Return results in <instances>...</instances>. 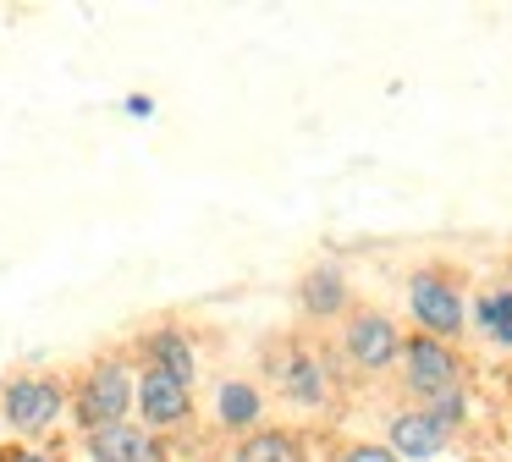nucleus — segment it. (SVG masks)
I'll use <instances>...</instances> for the list:
<instances>
[{
	"instance_id": "dca6fc26",
	"label": "nucleus",
	"mask_w": 512,
	"mask_h": 462,
	"mask_svg": "<svg viewBox=\"0 0 512 462\" xmlns=\"http://www.w3.org/2000/svg\"><path fill=\"white\" fill-rule=\"evenodd\" d=\"M331 462H397V457H391L386 440H347Z\"/></svg>"
},
{
	"instance_id": "a211bd4d",
	"label": "nucleus",
	"mask_w": 512,
	"mask_h": 462,
	"mask_svg": "<svg viewBox=\"0 0 512 462\" xmlns=\"http://www.w3.org/2000/svg\"><path fill=\"white\" fill-rule=\"evenodd\" d=\"M122 110H127L133 121H149V116H155V99H149V94H127Z\"/></svg>"
},
{
	"instance_id": "f03ea898",
	"label": "nucleus",
	"mask_w": 512,
	"mask_h": 462,
	"mask_svg": "<svg viewBox=\"0 0 512 462\" xmlns=\"http://www.w3.org/2000/svg\"><path fill=\"white\" fill-rule=\"evenodd\" d=\"M408 314L424 336L435 341H457L468 330V303H463V286L446 264H419L408 275Z\"/></svg>"
},
{
	"instance_id": "9b49d317",
	"label": "nucleus",
	"mask_w": 512,
	"mask_h": 462,
	"mask_svg": "<svg viewBox=\"0 0 512 462\" xmlns=\"http://www.w3.org/2000/svg\"><path fill=\"white\" fill-rule=\"evenodd\" d=\"M144 363L149 369H166L171 380H182V385H193V374H199V352H193V341H188L182 325L149 330L144 336Z\"/></svg>"
},
{
	"instance_id": "2eb2a0df",
	"label": "nucleus",
	"mask_w": 512,
	"mask_h": 462,
	"mask_svg": "<svg viewBox=\"0 0 512 462\" xmlns=\"http://www.w3.org/2000/svg\"><path fill=\"white\" fill-rule=\"evenodd\" d=\"M424 413H430L446 435H457V429L468 424V396L463 391H446V396H435V402H424Z\"/></svg>"
},
{
	"instance_id": "423d86ee",
	"label": "nucleus",
	"mask_w": 512,
	"mask_h": 462,
	"mask_svg": "<svg viewBox=\"0 0 512 462\" xmlns=\"http://www.w3.org/2000/svg\"><path fill=\"white\" fill-rule=\"evenodd\" d=\"M342 352H347V363H353V369L386 374L391 363L402 358V330H397V319L380 314V308H347Z\"/></svg>"
},
{
	"instance_id": "20e7f679",
	"label": "nucleus",
	"mask_w": 512,
	"mask_h": 462,
	"mask_svg": "<svg viewBox=\"0 0 512 462\" xmlns=\"http://www.w3.org/2000/svg\"><path fill=\"white\" fill-rule=\"evenodd\" d=\"M61 413H67V385L56 374H12L0 385V424L12 435L39 440Z\"/></svg>"
},
{
	"instance_id": "6e6552de",
	"label": "nucleus",
	"mask_w": 512,
	"mask_h": 462,
	"mask_svg": "<svg viewBox=\"0 0 512 462\" xmlns=\"http://www.w3.org/2000/svg\"><path fill=\"white\" fill-rule=\"evenodd\" d=\"M298 308L309 319H347V308H353V286H347V270L342 264H309L298 281Z\"/></svg>"
},
{
	"instance_id": "1a4fd4ad",
	"label": "nucleus",
	"mask_w": 512,
	"mask_h": 462,
	"mask_svg": "<svg viewBox=\"0 0 512 462\" xmlns=\"http://www.w3.org/2000/svg\"><path fill=\"white\" fill-rule=\"evenodd\" d=\"M83 451H89V462H155V435L138 418H122V424L89 429Z\"/></svg>"
},
{
	"instance_id": "7ed1b4c3",
	"label": "nucleus",
	"mask_w": 512,
	"mask_h": 462,
	"mask_svg": "<svg viewBox=\"0 0 512 462\" xmlns=\"http://www.w3.org/2000/svg\"><path fill=\"white\" fill-rule=\"evenodd\" d=\"M397 363H402V385H408V396H419V407L435 402V396H446V391H463V374H468L463 352H457L452 341L424 336V330L402 336Z\"/></svg>"
},
{
	"instance_id": "ddd939ff",
	"label": "nucleus",
	"mask_w": 512,
	"mask_h": 462,
	"mask_svg": "<svg viewBox=\"0 0 512 462\" xmlns=\"http://www.w3.org/2000/svg\"><path fill=\"white\" fill-rule=\"evenodd\" d=\"M232 462H309V446H303L292 429L265 424V429H254V435L237 440V446H232Z\"/></svg>"
},
{
	"instance_id": "9d476101",
	"label": "nucleus",
	"mask_w": 512,
	"mask_h": 462,
	"mask_svg": "<svg viewBox=\"0 0 512 462\" xmlns=\"http://www.w3.org/2000/svg\"><path fill=\"white\" fill-rule=\"evenodd\" d=\"M215 424L226 429V435H254V429H265V391H259L254 380H221L215 385Z\"/></svg>"
},
{
	"instance_id": "0eeeda50",
	"label": "nucleus",
	"mask_w": 512,
	"mask_h": 462,
	"mask_svg": "<svg viewBox=\"0 0 512 462\" xmlns=\"http://www.w3.org/2000/svg\"><path fill=\"white\" fill-rule=\"evenodd\" d=\"M446 429L435 424L424 407H397V413H386V446L397 462H435L446 451Z\"/></svg>"
},
{
	"instance_id": "f3484780",
	"label": "nucleus",
	"mask_w": 512,
	"mask_h": 462,
	"mask_svg": "<svg viewBox=\"0 0 512 462\" xmlns=\"http://www.w3.org/2000/svg\"><path fill=\"white\" fill-rule=\"evenodd\" d=\"M0 462H61L56 451H45V446H6L0 451Z\"/></svg>"
},
{
	"instance_id": "4468645a",
	"label": "nucleus",
	"mask_w": 512,
	"mask_h": 462,
	"mask_svg": "<svg viewBox=\"0 0 512 462\" xmlns=\"http://www.w3.org/2000/svg\"><path fill=\"white\" fill-rule=\"evenodd\" d=\"M468 319H474V330L490 347L512 352V286H485L474 297V308H468Z\"/></svg>"
},
{
	"instance_id": "39448f33",
	"label": "nucleus",
	"mask_w": 512,
	"mask_h": 462,
	"mask_svg": "<svg viewBox=\"0 0 512 462\" xmlns=\"http://www.w3.org/2000/svg\"><path fill=\"white\" fill-rule=\"evenodd\" d=\"M133 418L149 429V435L188 429V418H193V385L171 380L166 369L138 363V374H133Z\"/></svg>"
},
{
	"instance_id": "f257e3e1",
	"label": "nucleus",
	"mask_w": 512,
	"mask_h": 462,
	"mask_svg": "<svg viewBox=\"0 0 512 462\" xmlns=\"http://www.w3.org/2000/svg\"><path fill=\"white\" fill-rule=\"evenodd\" d=\"M133 363L116 358V352H105V358H94L89 369H83L78 391H72V424L89 435V429H105V424H122V418H133Z\"/></svg>"
},
{
	"instance_id": "f8f14e48",
	"label": "nucleus",
	"mask_w": 512,
	"mask_h": 462,
	"mask_svg": "<svg viewBox=\"0 0 512 462\" xmlns=\"http://www.w3.org/2000/svg\"><path fill=\"white\" fill-rule=\"evenodd\" d=\"M270 374H276L281 396H287L292 407H320L325 396H331L325 369H320V358H314V352H287V358H281Z\"/></svg>"
}]
</instances>
